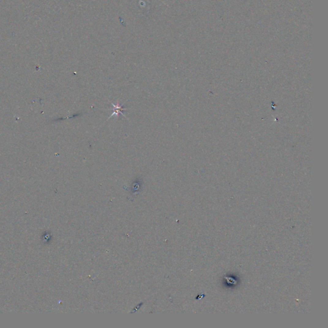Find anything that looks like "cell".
Listing matches in <instances>:
<instances>
[{"label":"cell","mask_w":328,"mask_h":328,"mask_svg":"<svg viewBox=\"0 0 328 328\" xmlns=\"http://www.w3.org/2000/svg\"><path fill=\"white\" fill-rule=\"evenodd\" d=\"M111 104H112V105H113V108H112L113 113L111 114V115L109 116V117H108V119H110V117H113V116H116V117L117 118L118 116H119V114H121L122 115H123L124 117H126V115H124L123 114L122 111H123V110H126V108H123V105H120V104H119V102H117L116 104H114L112 103H111Z\"/></svg>","instance_id":"obj_1"}]
</instances>
